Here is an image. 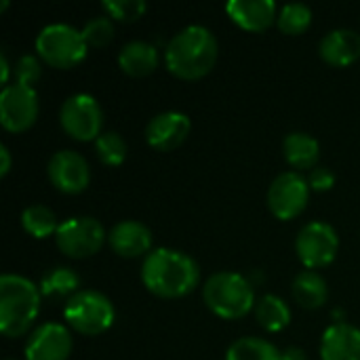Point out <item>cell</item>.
Segmentation results:
<instances>
[{
	"instance_id": "6da1fadb",
	"label": "cell",
	"mask_w": 360,
	"mask_h": 360,
	"mask_svg": "<svg viewBox=\"0 0 360 360\" xmlns=\"http://www.w3.org/2000/svg\"><path fill=\"white\" fill-rule=\"evenodd\" d=\"M200 268L198 264L175 249H152L141 266V283L156 297L177 300L192 293L198 287Z\"/></svg>"
},
{
	"instance_id": "7a4b0ae2",
	"label": "cell",
	"mask_w": 360,
	"mask_h": 360,
	"mask_svg": "<svg viewBox=\"0 0 360 360\" xmlns=\"http://www.w3.org/2000/svg\"><path fill=\"white\" fill-rule=\"evenodd\" d=\"M219 57L215 34L205 25H188L179 30L165 49L167 70L181 80H198L207 76Z\"/></svg>"
},
{
	"instance_id": "3957f363",
	"label": "cell",
	"mask_w": 360,
	"mask_h": 360,
	"mask_svg": "<svg viewBox=\"0 0 360 360\" xmlns=\"http://www.w3.org/2000/svg\"><path fill=\"white\" fill-rule=\"evenodd\" d=\"M40 287L19 274L0 276V331L6 338L25 335L40 312Z\"/></svg>"
},
{
	"instance_id": "277c9868",
	"label": "cell",
	"mask_w": 360,
	"mask_h": 360,
	"mask_svg": "<svg viewBox=\"0 0 360 360\" xmlns=\"http://www.w3.org/2000/svg\"><path fill=\"white\" fill-rule=\"evenodd\" d=\"M202 300L207 308L224 321L243 319L257 306L251 283L238 272L211 274L202 287Z\"/></svg>"
},
{
	"instance_id": "5b68a950",
	"label": "cell",
	"mask_w": 360,
	"mask_h": 360,
	"mask_svg": "<svg viewBox=\"0 0 360 360\" xmlns=\"http://www.w3.org/2000/svg\"><path fill=\"white\" fill-rule=\"evenodd\" d=\"M86 46L82 30H76L70 23H49L36 36L38 57L57 70H70L84 61Z\"/></svg>"
},
{
	"instance_id": "8992f818",
	"label": "cell",
	"mask_w": 360,
	"mask_h": 360,
	"mask_svg": "<svg viewBox=\"0 0 360 360\" xmlns=\"http://www.w3.org/2000/svg\"><path fill=\"white\" fill-rule=\"evenodd\" d=\"M63 319L76 333L95 338L114 325L116 310L103 293L95 289H80L65 302Z\"/></svg>"
},
{
	"instance_id": "52a82bcc",
	"label": "cell",
	"mask_w": 360,
	"mask_h": 360,
	"mask_svg": "<svg viewBox=\"0 0 360 360\" xmlns=\"http://www.w3.org/2000/svg\"><path fill=\"white\" fill-rule=\"evenodd\" d=\"M61 129L78 141H95L101 135L103 110L99 101L89 93H76L61 103L59 110Z\"/></svg>"
},
{
	"instance_id": "ba28073f",
	"label": "cell",
	"mask_w": 360,
	"mask_h": 360,
	"mask_svg": "<svg viewBox=\"0 0 360 360\" xmlns=\"http://www.w3.org/2000/svg\"><path fill=\"white\" fill-rule=\"evenodd\" d=\"M105 238L108 234L101 221H97L95 217H70L59 224L55 234L59 251L72 259H84L95 255L103 247Z\"/></svg>"
},
{
	"instance_id": "9c48e42d",
	"label": "cell",
	"mask_w": 360,
	"mask_h": 360,
	"mask_svg": "<svg viewBox=\"0 0 360 360\" xmlns=\"http://www.w3.org/2000/svg\"><path fill=\"white\" fill-rule=\"evenodd\" d=\"M340 251V236L327 221L306 224L295 238V253L306 270L331 266Z\"/></svg>"
},
{
	"instance_id": "30bf717a",
	"label": "cell",
	"mask_w": 360,
	"mask_h": 360,
	"mask_svg": "<svg viewBox=\"0 0 360 360\" xmlns=\"http://www.w3.org/2000/svg\"><path fill=\"white\" fill-rule=\"evenodd\" d=\"M310 184L297 171L281 173L268 188V207L272 215L281 221H291L300 217L310 200Z\"/></svg>"
},
{
	"instance_id": "8fae6325",
	"label": "cell",
	"mask_w": 360,
	"mask_h": 360,
	"mask_svg": "<svg viewBox=\"0 0 360 360\" xmlns=\"http://www.w3.org/2000/svg\"><path fill=\"white\" fill-rule=\"evenodd\" d=\"M40 103L32 86L13 82L0 91V122L11 133H23L38 120Z\"/></svg>"
},
{
	"instance_id": "7c38bea8",
	"label": "cell",
	"mask_w": 360,
	"mask_h": 360,
	"mask_svg": "<svg viewBox=\"0 0 360 360\" xmlns=\"http://www.w3.org/2000/svg\"><path fill=\"white\" fill-rule=\"evenodd\" d=\"M51 184L63 194H80L89 188L91 169L82 154L74 150H59L51 156L46 167Z\"/></svg>"
},
{
	"instance_id": "4fadbf2b",
	"label": "cell",
	"mask_w": 360,
	"mask_h": 360,
	"mask_svg": "<svg viewBox=\"0 0 360 360\" xmlns=\"http://www.w3.org/2000/svg\"><path fill=\"white\" fill-rule=\"evenodd\" d=\"M72 354V333L61 323L36 327L25 342V360H68Z\"/></svg>"
},
{
	"instance_id": "5bb4252c",
	"label": "cell",
	"mask_w": 360,
	"mask_h": 360,
	"mask_svg": "<svg viewBox=\"0 0 360 360\" xmlns=\"http://www.w3.org/2000/svg\"><path fill=\"white\" fill-rule=\"evenodd\" d=\"M190 116L177 110L160 112L146 124V141L158 152H171L179 148L190 135Z\"/></svg>"
},
{
	"instance_id": "9a60e30c",
	"label": "cell",
	"mask_w": 360,
	"mask_h": 360,
	"mask_svg": "<svg viewBox=\"0 0 360 360\" xmlns=\"http://www.w3.org/2000/svg\"><path fill=\"white\" fill-rule=\"evenodd\" d=\"M152 230L135 219H124L120 224H116L110 234H108V243L112 247V251L120 257H139L150 253L152 249Z\"/></svg>"
},
{
	"instance_id": "2e32d148",
	"label": "cell",
	"mask_w": 360,
	"mask_h": 360,
	"mask_svg": "<svg viewBox=\"0 0 360 360\" xmlns=\"http://www.w3.org/2000/svg\"><path fill=\"white\" fill-rule=\"evenodd\" d=\"M323 360H360V329L350 323H333L321 338Z\"/></svg>"
},
{
	"instance_id": "e0dca14e",
	"label": "cell",
	"mask_w": 360,
	"mask_h": 360,
	"mask_svg": "<svg viewBox=\"0 0 360 360\" xmlns=\"http://www.w3.org/2000/svg\"><path fill=\"white\" fill-rule=\"evenodd\" d=\"M226 11L234 23L249 32H266L278 19L274 0H230Z\"/></svg>"
},
{
	"instance_id": "ac0fdd59",
	"label": "cell",
	"mask_w": 360,
	"mask_h": 360,
	"mask_svg": "<svg viewBox=\"0 0 360 360\" xmlns=\"http://www.w3.org/2000/svg\"><path fill=\"white\" fill-rule=\"evenodd\" d=\"M323 61L335 68H346L360 57V34L350 27H338L323 36L319 44Z\"/></svg>"
},
{
	"instance_id": "d6986e66",
	"label": "cell",
	"mask_w": 360,
	"mask_h": 360,
	"mask_svg": "<svg viewBox=\"0 0 360 360\" xmlns=\"http://www.w3.org/2000/svg\"><path fill=\"white\" fill-rule=\"evenodd\" d=\"M158 49L154 44L146 40H131L118 53V68L133 78H141L158 68Z\"/></svg>"
},
{
	"instance_id": "ffe728a7",
	"label": "cell",
	"mask_w": 360,
	"mask_h": 360,
	"mask_svg": "<svg viewBox=\"0 0 360 360\" xmlns=\"http://www.w3.org/2000/svg\"><path fill=\"white\" fill-rule=\"evenodd\" d=\"M283 154L293 169H300V171L316 169L319 158H321V143L316 137L295 131V133H289L285 137Z\"/></svg>"
},
{
	"instance_id": "44dd1931",
	"label": "cell",
	"mask_w": 360,
	"mask_h": 360,
	"mask_svg": "<svg viewBox=\"0 0 360 360\" xmlns=\"http://www.w3.org/2000/svg\"><path fill=\"white\" fill-rule=\"evenodd\" d=\"M293 297L300 306L308 310H316L327 304L329 287L327 281L316 270H302L293 281Z\"/></svg>"
},
{
	"instance_id": "7402d4cb",
	"label": "cell",
	"mask_w": 360,
	"mask_h": 360,
	"mask_svg": "<svg viewBox=\"0 0 360 360\" xmlns=\"http://www.w3.org/2000/svg\"><path fill=\"white\" fill-rule=\"evenodd\" d=\"M40 293L44 297H51V300H63V297H72L76 295L80 289V276L72 270V268H53L49 272H44L42 281H40Z\"/></svg>"
},
{
	"instance_id": "603a6c76",
	"label": "cell",
	"mask_w": 360,
	"mask_h": 360,
	"mask_svg": "<svg viewBox=\"0 0 360 360\" xmlns=\"http://www.w3.org/2000/svg\"><path fill=\"white\" fill-rule=\"evenodd\" d=\"M255 319H257V323L266 331L281 333L291 323V310H289V306L285 304L283 297H278V295H264L257 302V306H255Z\"/></svg>"
},
{
	"instance_id": "cb8c5ba5",
	"label": "cell",
	"mask_w": 360,
	"mask_h": 360,
	"mask_svg": "<svg viewBox=\"0 0 360 360\" xmlns=\"http://www.w3.org/2000/svg\"><path fill=\"white\" fill-rule=\"evenodd\" d=\"M226 360H283V352L268 340L240 338L228 348Z\"/></svg>"
},
{
	"instance_id": "d4e9b609",
	"label": "cell",
	"mask_w": 360,
	"mask_h": 360,
	"mask_svg": "<svg viewBox=\"0 0 360 360\" xmlns=\"http://www.w3.org/2000/svg\"><path fill=\"white\" fill-rule=\"evenodd\" d=\"M21 226L30 236H34L38 240L55 236L57 228H59V224L55 219V213L44 205H30L21 213Z\"/></svg>"
},
{
	"instance_id": "484cf974",
	"label": "cell",
	"mask_w": 360,
	"mask_h": 360,
	"mask_svg": "<svg viewBox=\"0 0 360 360\" xmlns=\"http://www.w3.org/2000/svg\"><path fill=\"white\" fill-rule=\"evenodd\" d=\"M312 23V8L304 2H289L278 11L276 25L287 36L304 34Z\"/></svg>"
},
{
	"instance_id": "4316f807",
	"label": "cell",
	"mask_w": 360,
	"mask_h": 360,
	"mask_svg": "<svg viewBox=\"0 0 360 360\" xmlns=\"http://www.w3.org/2000/svg\"><path fill=\"white\" fill-rule=\"evenodd\" d=\"M95 152L105 167H120L127 158L129 148L122 135H118L116 131H108L95 139Z\"/></svg>"
},
{
	"instance_id": "83f0119b",
	"label": "cell",
	"mask_w": 360,
	"mask_h": 360,
	"mask_svg": "<svg viewBox=\"0 0 360 360\" xmlns=\"http://www.w3.org/2000/svg\"><path fill=\"white\" fill-rule=\"evenodd\" d=\"M101 6L105 8L108 17L116 21H124V23L137 21L148 8L143 0H103Z\"/></svg>"
},
{
	"instance_id": "f1b7e54d",
	"label": "cell",
	"mask_w": 360,
	"mask_h": 360,
	"mask_svg": "<svg viewBox=\"0 0 360 360\" xmlns=\"http://www.w3.org/2000/svg\"><path fill=\"white\" fill-rule=\"evenodd\" d=\"M82 36L86 44L91 46H105L114 38V23L110 17H103V15L91 17L82 27Z\"/></svg>"
},
{
	"instance_id": "f546056e",
	"label": "cell",
	"mask_w": 360,
	"mask_h": 360,
	"mask_svg": "<svg viewBox=\"0 0 360 360\" xmlns=\"http://www.w3.org/2000/svg\"><path fill=\"white\" fill-rule=\"evenodd\" d=\"M15 76L19 84H25V86H32L40 80L42 76V65H40V59L34 57V55H21L17 59V65H15Z\"/></svg>"
},
{
	"instance_id": "4dcf8cb0",
	"label": "cell",
	"mask_w": 360,
	"mask_h": 360,
	"mask_svg": "<svg viewBox=\"0 0 360 360\" xmlns=\"http://www.w3.org/2000/svg\"><path fill=\"white\" fill-rule=\"evenodd\" d=\"M308 184L316 192H329L335 186V175H333V171L329 167H316V169L310 171Z\"/></svg>"
},
{
	"instance_id": "1f68e13d",
	"label": "cell",
	"mask_w": 360,
	"mask_h": 360,
	"mask_svg": "<svg viewBox=\"0 0 360 360\" xmlns=\"http://www.w3.org/2000/svg\"><path fill=\"white\" fill-rule=\"evenodd\" d=\"M11 165H13L11 152H8V148L2 143V146H0V175H2V177L11 171Z\"/></svg>"
},
{
	"instance_id": "d6a6232c",
	"label": "cell",
	"mask_w": 360,
	"mask_h": 360,
	"mask_svg": "<svg viewBox=\"0 0 360 360\" xmlns=\"http://www.w3.org/2000/svg\"><path fill=\"white\" fill-rule=\"evenodd\" d=\"M283 360H308L306 352L297 346H289L287 350H283Z\"/></svg>"
},
{
	"instance_id": "836d02e7",
	"label": "cell",
	"mask_w": 360,
	"mask_h": 360,
	"mask_svg": "<svg viewBox=\"0 0 360 360\" xmlns=\"http://www.w3.org/2000/svg\"><path fill=\"white\" fill-rule=\"evenodd\" d=\"M8 76H11V68H8V59L4 53H0V82L4 86H8Z\"/></svg>"
}]
</instances>
